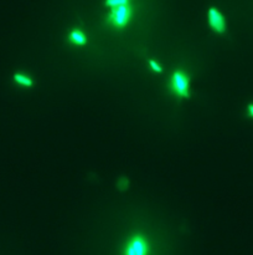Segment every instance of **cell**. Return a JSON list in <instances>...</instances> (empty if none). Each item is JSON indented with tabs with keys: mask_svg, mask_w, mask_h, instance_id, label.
<instances>
[{
	"mask_svg": "<svg viewBox=\"0 0 253 255\" xmlns=\"http://www.w3.org/2000/svg\"><path fill=\"white\" fill-rule=\"evenodd\" d=\"M13 81L18 86L24 87V89H29L34 85V78L31 77L29 73L23 72V71H18L13 75Z\"/></svg>",
	"mask_w": 253,
	"mask_h": 255,
	"instance_id": "cell-6",
	"label": "cell"
},
{
	"mask_svg": "<svg viewBox=\"0 0 253 255\" xmlns=\"http://www.w3.org/2000/svg\"><path fill=\"white\" fill-rule=\"evenodd\" d=\"M128 185H129V181L127 180V178H125V177H122V178H119V180H118L117 188L123 192V191H125V190H127V188H128Z\"/></svg>",
	"mask_w": 253,
	"mask_h": 255,
	"instance_id": "cell-9",
	"label": "cell"
},
{
	"mask_svg": "<svg viewBox=\"0 0 253 255\" xmlns=\"http://www.w3.org/2000/svg\"><path fill=\"white\" fill-rule=\"evenodd\" d=\"M152 244L144 234H133L122 249V255H151Z\"/></svg>",
	"mask_w": 253,
	"mask_h": 255,
	"instance_id": "cell-2",
	"label": "cell"
},
{
	"mask_svg": "<svg viewBox=\"0 0 253 255\" xmlns=\"http://www.w3.org/2000/svg\"><path fill=\"white\" fill-rule=\"evenodd\" d=\"M148 65H149V68H151L153 72L155 73L163 72V67H161L160 63H159L158 60H155V59H151V60L148 61Z\"/></svg>",
	"mask_w": 253,
	"mask_h": 255,
	"instance_id": "cell-8",
	"label": "cell"
},
{
	"mask_svg": "<svg viewBox=\"0 0 253 255\" xmlns=\"http://www.w3.org/2000/svg\"><path fill=\"white\" fill-rule=\"evenodd\" d=\"M246 111H247V115L248 116L251 117V119L253 120V104H250L247 106V110H246Z\"/></svg>",
	"mask_w": 253,
	"mask_h": 255,
	"instance_id": "cell-10",
	"label": "cell"
},
{
	"mask_svg": "<svg viewBox=\"0 0 253 255\" xmlns=\"http://www.w3.org/2000/svg\"><path fill=\"white\" fill-rule=\"evenodd\" d=\"M207 21L211 30L216 34H225L227 29L225 16L217 8H210L207 11Z\"/></svg>",
	"mask_w": 253,
	"mask_h": 255,
	"instance_id": "cell-4",
	"label": "cell"
},
{
	"mask_svg": "<svg viewBox=\"0 0 253 255\" xmlns=\"http://www.w3.org/2000/svg\"><path fill=\"white\" fill-rule=\"evenodd\" d=\"M132 0H104V5L108 9L115 8V6L125 5V4H131Z\"/></svg>",
	"mask_w": 253,
	"mask_h": 255,
	"instance_id": "cell-7",
	"label": "cell"
},
{
	"mask_svg": "<svg viewBox=\"0 0 253 255\" xmlns=\"http://www.w3.org/2000/svg\"><path fill=\"white\" fill-rule=\"evenodd\" d=\"M68 41L75 46H85L87 44V36L80 28H75L68 33Z\"/></svg>",
	"mask_w": 253,
	"mask_h": 255,
	"instance_id": "cell-5",
	"label": "cell"
},
{
	"mask_svg": "<svg viewBox=\"0 0 253 255\" xmlns=\"http://www.w3.org/2000/svg\"><path fill=\"white\" fill-rule=\"evenodd\" d=\"M169 87L174 96L186 99L190 95V76L184 70H175L170 76Z\"/></svg>",
	"mask_w": 253,
	"mask_h": 255,
	"instance_id": "cell-3",
	"label": "cell"
},
{
	"mask_svg": "<svg viewBox=\"0 0 253 255\" xmlns=\"http://www.w3.org/2000/svg\"><path fill=\"white\" fill-rule=\"evenodd\" d=\"M133 16V4H125V5L115 6L109 9L107 15V24L113 29H124L128 25Z\"/></svg>",
	"mask_w": 253,
	"mask_h": 255,
	"instance_id": "cell-1",
	"label": "cell"
}]
</instances>
